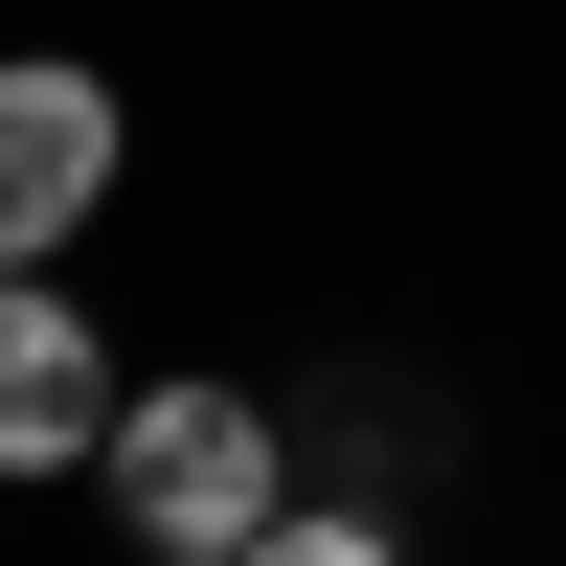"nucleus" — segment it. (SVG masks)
<instances>
[{"label":"nucleus","mask_w":566,"mask_h":566,"mask_svg":"<svg viewBox=\"0 0 566 566\" xmlns=\"http://www.w3.org/2000/svg\"><path fill=\"white\" fill-rule=\"evenodd\" d=\"M91 476H114V522L159 544V566H227L272 499H295V431H272L227 363H159V386L114 408V453H91Z\"/></svg>","instance_id":"obj_1"},{"label":"nucleus","mask_w":566,"mask_h":566,"mask_svg":"<svg viewBox=\"0 0 566 566\" xmlns=\"http://www.w3.org/2000/svg\"><path fill=\"white\" fill-rule=\"evenodd\" d=\"M114 181H136L114 69H69V45H0V272L91 250V205H114Z\"/></svg>","instance_id":"obj_2"},{"label":"nucleus","mask_w":566,"mask_h":566,"mask_svg":"<svg viewBox=\"0 0 566 566\" xmlns=\"http://www.w3.org/2000/svg\"><path fill=\"white\" fill-rule=\"evenodd\" d=\"M114 408H136V363L91 340V295L69 272H0V476H91Z\"/></svg>","instance_id":"obj_3"},{"label":"nucleus","mask_w":566,"mask_h":566,"mask_svg":"<svg viewBox=\"0 0 566 566\" xmlns=\"http://www.w3.org/2000/svg\"><path fill=\"white\" fill-rule=\"evenodd\" d=\"M227 566H408V522H386V499H272Z\"/></svg>","instance_id":"obj_4"}]
</instances>
